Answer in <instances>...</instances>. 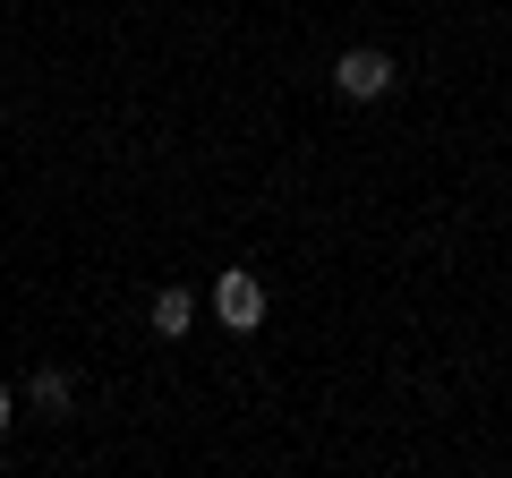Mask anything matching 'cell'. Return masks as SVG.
I'll list each match as a JSON object with an SVG mask.
<instances>
[{"instance_id":"1","label":"cell","mask_w":512,"mask_h":478,"mask_svg":"<svg viewBox=\"0 0 512 478\" xmlns=\"http://www.w3.org/2000/svg\"><path fill=\"white\" fill-rule=\"evenodd\" d=\"M333 86H342L350 103H376V94L393 86V60H384V52H367V43H359V52H342V60H333Z\"/></svg>"},{"instance_id":"2","label":"cell","mask_w":512,"mask_h":478,"mask_svg":"<svg viewBox=\"0 0 512 478\" xmlns=\"http://www.w3.org/2000/svg\"><path fill=\"white\" fill-rule=\"evenodd\" d=\"M214 308H222L231 333H256V325H265V282H256V274H222L214 282Z\"/></svg>"},{"instance_id":"3","label":"cell","mask_w":512,"mask_h":478,"mask_svg":"<svg viewBox=\"0 0 512 478\" xmlns=\"http://www.w3.org/2000/svg\"><path fill=\"white\" fill-rule=\"evenodd\" d=\"M188 316H197V299H188V291H154V333H163V342H180Z\"/></svg>"},{"instance_id":"4","label":"cell","mask_w":512,"mask_h":478,"mask_svg":"<svg viewBox=\"0 0 512 478\" xmlns=\"http://www.w3.org/2000/svg\"><path fill=\"white\" fill-rule=\"evenodd\" d=\"M26 402H35L43 419H69V376H60V368H43V376H35V393H26Z\"/></svg>"},{"instance_id":"5","label":"cell","mask_w":512,"mask_h":478,"mask_svg":"<svg viewBox=\"0 0 512 478\" xmlns=\"http://www.w3.org/2000/svg\"><path fill=\"white\" fill-rule=\"evenodd\" d=\"M9 419H18V393H9V385H0V436H9Z\"/></svg>"}]
</instances>
